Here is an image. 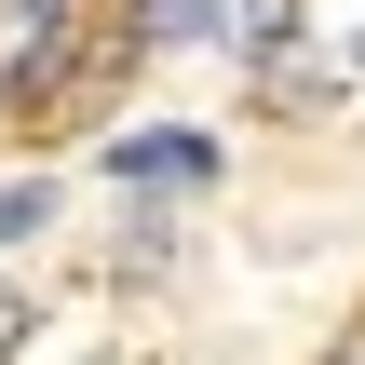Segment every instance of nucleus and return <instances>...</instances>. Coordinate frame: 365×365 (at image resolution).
<instances>
[{
	"mask_svg": "<svg viewBox=\"0 0 365 365\" xmlns=\"http://www.w3.org/2000/svg\"><path fill=\"white\" fill-rule=\"evenodd\" d=\"M135 68H149L135 14H68L54 41H14V68H0V122H14V135H68V122L122 108Z\"/></svg>",
	"mask_w": 365,
	"mask_h": 365,
	"instance_id": "f257e3e1",
	"label": "nucleus"
},
{
	"mask_svg": "<svg viewBox=\"0 0 365 365\" xmlns=\"http://www.w3.org/2000/svg\"><path fill=\"white\" fill-rule=\"evenodd\" d=\"M95 176H108L122 203H176V190H217V135H203V122H135V135L95 149Z\"/></svg>",
	"mask_w": 365,
	"mask_h": 365,
	"instance_id": "f03ea898",
	"label": "nucleus"
},
{
	"mask_svg": "<svg viewBox=\"0 0 365 365\" xmlns=\"http://www.w3.org/2000/svg\"><path fill=\"white\" fill-rule=\"evenodd\" d=\"M244 95H257V122H325V108L352 95V68H339V54H312V41H284V54H257V68H244Z\"/></svg>",
	"mask_w": 365,
	"mask_h": 365,
	"instance_id": "7ed1b4c3",
	"label": "nucleus"
},
{
	"mask_svg": "<svg viewBox=\"0 0 365 365\" xmlns=\"http://www.w3.org/2000/svg\"><path fill=\"white\" fill-rule=\"evenodd\" d=\"M122 14H135L149 54H176V41H230V0H122Z\"/></svg>",
	"mask_w": 365,
	"mask_h": 365,
	"instance_id": "20e7f679",
	"label": "nucleus"
},
{
	"mask_svg": "<svg viewBox=\"0 0 365 365\" xmlns=\"http://www.w3.org/2000/svg\"><path fill=\"white\" fill-rule=\"evenodd\" d=\"M298 27H312L298 0H230V54H244V68H257V54H284Z\"/></svg>",
	"mask_w": 365,
	"mask_h": 365,
	"instance_id": "39448f33",
	"label": "nucleus"
},
{
	"mask_svg": "<svg viewBox=\"0 0 365 365\" xmlns=\"http://www.w3.org/2000/svg\"><path fill=\"white\" fill-rule=\"evenodd\" d=\"M41 230H54V176H14V190H0V257L41 244Z\"/></svg>",
	"mask_w": 365,
	"mask_h": 365,
	"instance_id": "423d86ee",
	"label": "nucleus"
},
{
	"mask_svg": "<svg viewBox=\"0 0 365 365\" xmlns=\"http://www.w3.org/2000/svg\"><path fill=\"white\" fill-rule=\"evenodd\" d=\"M68 14H95V0H0V27H14V41H54Z\"/></svg>",
	"mask_w": 365,
	"mask_h": 365,
	"instance_id": "0eeeda50",
	"label": "nucleus"
},
{
	"mask_svg": "<svg viewBox=\"0 0 365 365\" xmlns=\"http://www.w3.org/2000/svg\"><path fill=\"white\" fill-rule=\"evenodd\" d=\"M27 339H41V298H27V284H0V365L27 352Z\"/></svg>",
	"mask_w": 365,
	"mask_h": 365,
	"instance_id": "6e6552de",
	"label": "nucleus"
},
{
	"mask_svg": "<svg viewBox=\"0 0 365 365\" xmlns=\"http://www.w3.org/2000/svg\"><path fill=\"white\" fill-rule=\"evenodd\" d=\"M325 365H365V325H339V339H325Z\"/></svg>",
	"mask_w": 365,
	"mask_h": 365,
	"instance_id": "1a4fd4ad",
	"label": "nucleus"
},
{
	"mask_svg": "<svg viewBox=\"0 0 365 365\" xmlns=\"http://www.w3.org/2000/svg\"><path fill=\"white\" fill-rule=\"evenodd\" d=\"M339 68H352V81H365V27H352V41H339Z\"/></svg>",
	"mask_w": 365,
	"mask_h": 365,
	"instance_id": "9d476101",
	"label": "nucleus"
}]
</instances>
